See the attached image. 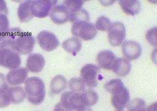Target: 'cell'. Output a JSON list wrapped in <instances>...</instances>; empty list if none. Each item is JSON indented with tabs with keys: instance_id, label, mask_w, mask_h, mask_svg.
<instances>
[{
	"instance_id": "6da1fadb",
	"label": "cell",
	"mask_w": 157,
	"mask_h": 111,
	"mask_svg": "<svg viewBox=\"0 0 157 111\" xmlns=\"http://www.w3.org/2000/svg\"><path fill=\"white\" fill-rule=\"evenodd\" d=\"M5 40L11 44L19 54L26 55L32 52L36 43L32 34L25 32L19 28L10 29Z\"/></svg>"
},
{
	"instance_id": "7a4b0ae2",
	"label": "cell",
	"mask_w": 157,
	"mask_h": 111,
	"mask_svg": "<svg viewBox=\"0 0 157 111\" xmlns=\"http://www.w3.org/2000/svg\"><path fill=\"white\" fill-rule=\"evenodd\" d=\"M105 88L112 94L111 103L114 108L119 111L123 110L129 103L130 95L129 90L121 80L113 79L105 84Z\"/></svg>"
},
{
	"instance_id": "3957f363",
	"label": "cell",
	"mask_w": 157,
	"mask_h": 111,
	"mask_svg": "<svg viewBox=\"0 0 157 111\" xmlns=\"http://www.w3.org/2000/svg\"><path fill=\"white\" fill-rule=\"evenodd\" d=\"M25 90L28 100L33 105L43 102L45 98V86L44 82L37 77L28 78L25 83Z\"/></svg>"
},
{
	"instance_id": "277c9868",
	"label": "cell",
	"mask_w": 157,
	"mask_h": 111,
	"mask_svg": "<svg viewBox=\"0 0 157 111\" xmlns=\"http://www.w3.org/2000/svg\"><path fill=\"white\" fill-rule=\"evenodd\" d=\"M21 64L19 54L4 40L0 43V66L9 69L18 68Z\"/></svg>"
},
{
	"instance_id": "5b68a950",
	"label": "cell",
	"mask_w": 157,
	"mask_h": 111,
	"mask_svg": "<svg viewBox=\"0 0 157 111\" xmlns=\"http://www.w3.org/2000/svg\"><path fill=\"white\" fill-rule=\"evenodd\" d=\"M71 32L73 35L83 40H92L97 35V30L92 23L86 21H76L74 22Z\"/></svg>"
},
{
	"instance_id": "8992f818",
	"label": "cell",
	"mask_w": 157,
	"mask_h": 111,
	"mask_svg": "<svg viewBox=\"0 0 157 111\" xmlns=\"http://www.w3.org/2000/svg\"><path fill=\"white\" fill-rule=\"evenodd\" d=\"M60 102L72 111H80L86 107L82 93L65 91L61 95Z\"/></svg>"
},
{
	"instance_id": "52a82bcc",
	"label": "cell",
	"mask_w": 157,
	"mask_h": 111,
	"mask_svg": "<svg viewBox=\"0 0 157 111\" xmlns=\"http://www.w3.org/2000/svg\"><path fill=\"white\" fill-rule=\"evenodd\" d=\"M55 0H35L32 1L31 12L33 17L43 18L48 16L52 8L55 5Z\"/></svg>"
},
{
	"instance_id": "ba28073f",
	"label": "cell",
	"mask_w": 157,
	"mask_h": 111,
	"mask_svg": "<svg viewBox=\"0 0 157 111\" xmlns=\"http://www.w3.org/2000/svg\"><path fill=\"white\" fill-rule=\"evenodd\" d=\"M99 72V67L95 64H86L81 69V78L88 87L94 88L98 85V75Z\"/></svg>"
},
{
	"instance_id": "9c48e42d",
	"label": "cell",
	"mask_w": 157,
	"mask_h": 111,
	"mask_svg": "<svg viewBox=\"0 0 157 111\" xmlns=\"http://www.w3.org/2000/svg\"><path fill=\"white\" fill-rule=\"evenodd\" d=\"M126 36V29L122 23L116 22L112 24L108 30L109 43L113 46H118L121 44Z\"/></svg>"
},
{
	"instance_id": "30bf717a",
	"label": "cell",
	"mask_w": 157,
	"mask_h": 111,
	"mask_svg": "<svg viewBox=\"0 0 157 111\" xmlns=\"http://www.w3.org/2000/svg\"><path fill=\"white\" fill-rule=\"evenodd\" d=\"M37 40L42 49L50 52L58 48L59 41L55 34L48 31H42L38 33Z\"/></svg>"
},
{
	"instance_id": "8fae6325",
	"label": "cell",
	"mask_w": 157,
	"mask_h": 111,
	"mask_svg": "<svg viewBox=\"0 0 157 111\" xmlns=\"http://www.w3.org/2000/svg\"><path fill=\"white\" fill-rule=\"evenodd\" d=\"M123 54L129 60L139 58L141 54V47L139 43L133 40H126L122 45Z\"/></svg>"
},
{
	"instance_id": "7c38bea8",
	"label": "cell",
	"mask_w": 157,
	"mask_h": 111,
	"mask_svg": "<svg viewBox=\"0 0 157 111\" xmlns=\"http://www.w3.org/2000/svg\"><path fill=\"white\" fill-rule=\"evenodd\" d=\"M118 58L112 51H101L97 57V61L100 67L103 69L113 70Z\"/></svg>"
},
{
	"instance_id": "4fadbf2b",
	"label": "cell",
	"mask_w": 157,
	"mask_h": 111,
	"mask_svg": "<svg viewBox=\"0 0 157 111\" xmlns=\"http://www.w3.org/2000/svg\"><path fill=\"white\" fill-rule=\"evenodd\" d=\"M69 14V12L65 6L59 5L52 8L50 13V17L54 23L62 25L68 20Z\"/></svg>"
},
{
	"instance_id": "5bb4252c",
	"label": "cell",
	"mask_w": 157,
	"mask_h": 111,
	"mask_svg": "<svg viewBox=\"0 0 157 111\" xmlns=\"http://www.w3.org/2000/svg\"><path fill=\"white\" fill-rule=\"evenodd\" d=\"M45 64V60L42 55L33 53L29 55L27 59V67L28 71L33 73H38L41 71Z\"/></svg>"
},
{
	"instance_id": "9a60e30c",
	"label": "cell",
	"mask_w": 157,
	"mask_h": 111,
	"mask_svg": "<svg viewBox=\"0 0 157 111\" xmlns=\"http://www.w3.org/2000/svg\"><path fill=\"white\" fill-rule=\"evenodd\" d=\"M28 76V71L24 67L12 69L6 75L7 83L10 86L21 85L26 80Z\"/></svg>"
},
{
	"instance_id": "2e32d148",
	"label": "cell",
	"mask_w": 157,
	"mask_h": 111,
	"mask_svg": "<svg viewBox=\"0 0 157 111\" xmlns=\"http://www.w3.org/2000/svg\"><path fill=\"white\" fill-rule=\"evenodd\" d=\"M119 5L123 11L128 15H136L141 10V4L137 0H120Z\"/></svg>"
},
{
	"instance_id": "e0dca14e",
	"label": "cell",
	"mask_w": 157,
	"mask_h": 111,
	"mask_svg": "<svg viewBox=\"0 0 157 111\" xmlns=\"http://www.w3.org/2000/svg\"><path fill=\"white\" fill-rule=\"evenodd\" d=\"M32 1L27 0L20 4L17 15L20 21L22 22H27L33 18L31 12V5Z\"/></svg>"
},
{
	"instance_id": "ac0fdd59",
	"label": "cell",
	"mask_w": 157,
	"mask_h": 111,
	"mask_svg": "<svg viewBox=\"0 0 157 111\" xmlns=\"http://www.w3.org/2000/svg\"><path fill=\"white\" fill-rule=\"evenodd\" d=\"M82 41L78 38L75 37H71L66 40L62 44L63 49L71 54L74 56H76L82 48Z\"/></svg>"
},
{
	"instance_id": "d6986e66",
	"label": "cell",
	"mask_w": 157,
	"mask_h": 111,
	"mask_svg": "<svg viewBox=\"0 0 157 111\" xmlns=\"http://www.w3.org/2000/svg\"><path fill=\"white\" fill-rule=\"evenodd\" d=\"M131 64L128 60L124 58H118L112 71L117 75L124 77L130 73Z\"/></svg>"
},
{
	"instance_id": "ffe728a7",
	"label": "cell",
	"mask_w": 157,
	"mask_h": 111,
	"mask_svg": "<svg viewBox=\"0 0 157 111\" xmlns=\"http://www.w3.org/2000/svg\"><path fill=\"white\" fill-rule=\"evenodd\" d=\"M10 102L13 104H19L24 101L26 98V93L23 88L21 86H13L9 88L7 90Z\"/></svg>"
},
{
	"instance_id": "44dd1931",
	"label": "cell",
	"mask_w": 157,
	"mask_h": 111,
	"mask_svg": "<svg viewBox=\"0 0 157 111\" xmlns=\"http://www.w3.org/2000/svg\"><path fill=\"white\" fill-rule=\"evenodd\" d=\"M67 88L66 78L61 75L56 76L51 82L50 91L53 94L61 93Z\"/></svg>"
},
{
	"instance_id": "7402d4cb",
	"label": "cell",
	"mask_w": 157,
	"mask_h": 111,
	"mask_svg": "<svg viewBox=\"0 0 157 111\" xmlns=\"http://www.w3.org/2000/svg\"><path fill=\"white\" fill-rule=\"evenodd\" d=\"M69 20L71 22H75L76 21H86L90 20V15L86 10L81 9L74 13H70Z\"/></svg>"
},
{
	"instance_id": "603a6c76",
	"label": "cell",
	"mask_w": 157,
	"mask_h": 111,
	"mask_svg": "<svg viewBox=\"0 0 157 111\" xmlns=\"http://www.w3.org/2000/svg\"><path fill=\"white\" fill-rule=\"evenodd\" d=\"M10 30V22L7 15L0 14V41L6 38Z\"/></svg>"
},
{
	"instance_id": "cb8c5ba5",
	"label": "cell",
	"mask_w": 157,
	"mask_h": 111,
	"mask_svg": "<svg viewBox=\"0 0 157 111\" xmlns=\"http://www.w3.org/2000/svg\"><path fill=\"white\" fill-rule=\"evenodd\" d=\"M69 88L71 91L80 94L84 91L85 83L81 78H73L69 82Z\"/></svg>"
},
{
	"instance_id": "d4e9b609",
	"label": "cell",
	"mask_w": 157,
	"mask_h": 111,
	"mask_svg": "<svg viewBox=\"0 0 157 111\" xmlns=\"http://www.w3.org/2000/svg\"><path fill=\"white\" fill-rule=\"evenodd\" d=\"M146 103L139 98L132 99L127 106V111H144L146 109Z\"/></svg>"
},
{
	"instance_id": "484cf974",
	"label": "cell",
	"mask_w": 157,
	"mask_h": 111,
	"mask_svg": "<svg viewBox=\"0 0 157 111\" xmlns=\"http://www.w3.org/2000/svg\"><path fill=\"white\" fill-rule=\"evenodd\" d=\"M82 93L86 102V107L93 106L97 102L98 95L94 91L88 90L86 91H83Z\"/></svg>"
},
{
	"instance_id": "4316f807",
	"label": "cell",
	"mask_w": 157,
	"mask_h": 111,
	"mask_svg": "<svg viewBox=\"0 0 157 111\" xmlns=\"http://www.w3.org/2000/svg\"><path fill=\"white\" fill-rule=\"evenodd\" d=\"M83 4V1L81 0H68L64 2V5L67 8L69 13H74L82 9Z\"/></svg>"
},
{
	"instance_id": "83f0119b",
	"label": "cell",
	"mask_w": 157,
	"mask_h": 111,
	"mask_svg": "<svg viewBox=\"0 0 157 111\" xmlns=\"http://www.w3.org/2000/svg\"><path fill=\"white\" fill-rule=\"evenodd\" d=\"M112 25L109 19L105 16H100L98 18L96 23V27L97 29L101 31H108Z\"/></svg>"
},
{
	"instance_id": "f1b7e54d",
	"label": "cell",
	"mask_w": 157,
	"mask_h": 111,
	"mask_svg": "<svg viewBox=\"0 0 157 111\" xmlns=\"http://www.w3.org/2000/svg\"><path fill=\"white\" fill-rule=\"evenodd\" d=\"M10 103V98L6 91L0 93V108L7 107Z\"/></svg>"
},
{
	"instance_id": "f546056e",
	"label": "cell",
	"mask_w": 157,
	"mask_h": 111,
	"mask_svg": "<svg viewBox=\"0 0 157 111\" xmlns=\"http://www.w3.org/2000/svg\"><path fill=\"white\" fill-rule=\"evenodd\" d=\"M147 40L152 45H156V27L151 29L146 33Z\"/></svg>"
},
{
	"instance_id": "4dcf8cb0",
	"label": "cell",
	"mask_w": 157,
	"mask_h": 111,
	"mask_svg": "<svg viewBox=\"0 0 157 111\" xmlns=\"http://www.w3.org/2000/svg\"><path fill=\"white\" fill-rule=\"evenodd\" d=\"M9 89L6 77L3 73H0V93L7 91Z\"/></svg>"
},
{
	"instance_id": "1f68e13d",
	"label": "cell",
	"mask_w": 157,
	"mask_h": 111,
	"mask_svg": "<svg viewBox=\"0 0 157 111\" xmlns=\"http://www.w3.org/2000/svg\"><path fill=\"white\" fill-rule=\"evenodd\" d=\"M0 14H3L6 15L8 14L6 3L3 0H0Z\"/></svg>"
},
{
	"instance_id": "d6a6232c",
	"label": "cell",
	"mask_w": 157,
	"mask_h": 111,
	"mask_svg": "<svg viewBox=\"0 0 157 111\" xmlns=\"http://www.w3.org/2000/svg\"><path fill=\"white\" fill-rule=\"evenodd\" d=\"M53 111H72L69 110L67 108H66L65 106H64L61 102L58 103L56 104L55 107L54 108Z\"/></svg>"
},
{
	"instance_id": "836d02e7",
	"label": "cell",
	"mask_w": 157,
	"mask_h": 111,
	"mask_svg": "<svg viewBox=\"0 0 157 111\" xmlns=\"http://www.w3.org/2000/svg\"><path fill=\"white\" fill-rule=\"evenodd\" d=\"M144 111H157V103L152 104V105L146 108Z\"/></svg>"
},
{
	"instance_id": "e575fe53",
	"label": "cell",
	"mask_w": 157,
	"mask_h": 111,
	"mask_svg": "<svg viewBox=\"0 0 157 111\" xmlns=\"http://www.w3.org/2000/svg\"><path fill=\"white\" fill-rule=\"evenodd\" d=\"M93 111L92 110V109H91L90 108H85L82 109V110H80V111Z\"/></svg>"
},
{
	"instance_id": "d590c367",
	"label": "cell",
	"mask_w": 157,
	"mask_h": 111,
	"mask_svg": "<svg viewBox=\"0 0 157 111\" xmlns=\"http://www.w3.org/2000/svg\"></svg>"
}]
</instances>
